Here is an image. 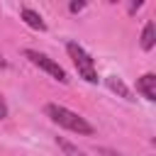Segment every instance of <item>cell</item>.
<instances>
[{"label":"cell","mask_w":156,"mask_h":156,"mask_svg":"<svg viewBox=\"0 0 156 156\" xmlns=\"http://www.w3.org/2000/svg\"><path fill=\"white\" fill-rule=\"evenodd\" d=\"M154 44H156V27H154V22H146V27L141 32V49L144 51H151Z\"/></svg>","instance_id":"6"},{"label":"cell","mask_w":156,"mask_h":156,"mask_svg":"<svg viewBox=\"0 0 156 156\" xmlns=\"http://www.w3.org/2000/svg\"><path fill=\"white\" fill-rule=\"evenodd\" d=\"M83 7H85V2H71V5H68V10H71V12H80Z\"/></svg>","instance_id":"9"},{"label":"cell","mask_w":156,"mask_h":156,"mask_svg":"<svg viewBox=\"0 0 156 156\" xmlns=\"http://www.w3.org/2000/svg\"><path fill=\"white\" fill-rule=\"evenodd\" d=\"M5 117H7V102L0 98V119H5Z\"/></svg>","instance_id":"10"},{"label":"cell","mask_w":156,"mask_h":156,"mask_svg":"<svg viewBox=\"0 0 156 156\" xmlns=\"http://www.w3.org/2000/svg\"><path fill=\"white\" fill-rule=\"evenodd\" d=\"M44 112H46V117H49L51 122H56L58 127H63V129H68V132H76V134H80V136H90V134L95 132L93 124H90L85 117H80L78 112H73V110H68V107H63V105L49 102V105L44 107Z\"/></svg>","instance_id":"1"},{"label":"cell","mask_w":156,"mask_h":156,"mask_svg":"<svg viewBox=\"0 0 156 156\" xmlns=\"http://www.w3.org/2000/svg\"><path fill=\"white\" fill-rule=\"evenodd\" d=\"M56 144L63 149V154H66V156H85V154H83L78 146H73L71 141H66V139H61V136H56Z\"/></svg>","instance_id":"8"},{"label":"cell","mask_w":156,"mask_h":156,"mask_svg":"<svg viewBox=\"0 0 156 156\" xmlns=\"http://www.w3.org/2000/svg\"><path fill=\"white\" fill-rule=\"evenodd\" d=\"M66 51H68V56L73 58V66H76L78 76H80L85 83H98V68H95V61L90 58V54H88L78 41H68V44H66Z\"/></svg>","instance_id":"2"},{"label":"cell","mask_w":156,"mask_h":156,"mask_svg":"<svg viewBox=\"0 0 156 156\" xmlns=\"http://www.w3.org/2000/svg\"><path fill=\"white\" fill-rule=\"evenodd\" d=\"M136 90L146 98V100H156V76L154 73H144L136 80Z\"/></svg>","instance_id":"4"},{"label":"cell","mask_w":156,"mask_h":156,"mask_svg":"<svg viewBox=\"0 0 156 156\" xmlns=\"http://www.w3.org/2000/svg\"><path fill=\"white\" fill-rule=\"evenodd\" d=\"M24 58H29L37 68H41L44 73H49V76H51V78H56L58 83H68L66 71H63L54 58H49L46 54H39V51H34V49H24Z\"/></svg>","instance_id":"3"},{"label":"cell","mask_w":156,"mask_h":156,"mask_svg":"<svg viewBox=\"0 0 156 156\" xmlns=\"http://www.w3.org/2000/svg\"><path fill=\"white\" fill-rule=\"evenodd\" d=\"M20 17H22L32 29H39V32H44V29H46V22L41 20V15H39V12H34L32 7H22V10H20Z\"/></svg>","instance_id":"5"},{"label":"cell","mask_w":156,"mask_h":156,"mask_svg":"<svg viewBox=\"0 0 156 156\" xmlns=\"http://www.w3.org/2000/svg\"><path fill=\"white\" fill-rule=\"evenodd\" d=\"M107 88H110L112 93H117L119 98H124V100H134V98H132V90H129L119 78H115V76H110V78H107Z\"/></svg>","instance_id":"7"},{"label":"cell","mask_w":156,"mask_h":156,"mask_svg":"<svg viewBox=\"0 0 156 156\" xmlns=\"http://www.w3.org/2000/svg\"><path fill=\"white\" fill-rule=\"evenodd\" d=\"M5 66H7V61H5V58H2V54H0V68H5Z\"/></svg>","instance_id":"12"},{"label":"cell","mask_w":156,"mask_h":156,"mask_svg":"<svg viewBox=\"0 0 156 156\" xmlns=\"http://www.w3.org/2000/svg\"><path fill=\"white\" fill-rule=\"evenodd\" d=\"M139 7H141V2H132V5H129V12H136Z\"/></svg>","instance_id":"11"}]
</instances>
